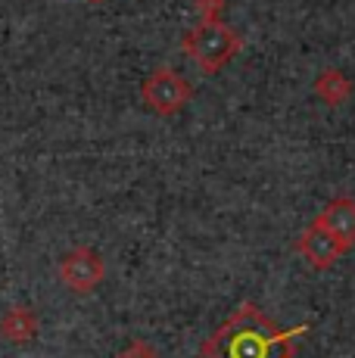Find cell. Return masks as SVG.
Segmentation results:
<instances>
[{"mask_svg": "<svg viewBox=\"0 0 355 358\" xmlns=\"http://www.w3.org/2000/svg\"><path fill=\"white\" fill-rule=\"evenodd\" d=\"M309 330L299 327H277L259 306L243 302L222 327L203 343V358H293L296 340Z\"/></svg>", "mask_w": 355, "mask_h": 358, "instance_id": "obj_1", "label": "cell"}, {"mask_svg": "<svg viewBox=\"0 0 355 358\" xmlns=\"http://www.w3.org/2000/svg\"><path fill=\"white\" fill-rule=\"evenodd\" d=\"M243 38L224 22H200L181 41V50L203 75H218L231 59L240 53Z\"/></svg>", "mask_w": 355, "mask_h": 358, "instance_id": "obj_2", "label": "cell"}, {"mask_svg": "<svg viewBox=\"0 0 355 358\" xmlns=\"http://www.w3.org/2000/svg\"><path fill=\"white\" fill-rule=\"evenodd\" d=\"M140 100H143V106H147L150 113L168 119V115H178L190 100H194V85H190L178 69L159 66V69H153V72L143 78Z\"/></svg>", "mask_w": 355, "mask_h": 358, "instance_id": "obj_3", "label": "cell"}, {"mask_svg": "<svg viewBox=\"0 0 355 358\" xmlns=\"http://www.w3.org/2000/svg\"><path fill=\"white\" fill-rule=\"evenodd\" d=\"M106 278V262L94 246H72L63 259H59V280L75 296L94 293Z\"/></svg>", "mask_w": 355, "mask_h": 358, "instance_id": "obj_4", "label": "cell"}, {"mask_svg": "<svg viewBox=\"0 0 355 358\" xmlns=\"http://www.w3.org/2000/svg\"><path fill=\"white\" fill-rule=\"evenodd\" d=\"M296 250H299V256L305 259V265L309 268H315V271H327V268H333L340 259H343L346 246L315 218V222H309V228L299 234Z\"/></svg>", "mask_w": 355, "mask_h": 358, "instance_id": "obj_5", "label": "cell"}, {"mask_svg": "<svg viewBox=\"0 0 355 358\" xmlns=\"http://www.w3.org/2000/svg\"><path fill=\"white\" fill-rule=\"evenodd\" d=\"M318 222L324 224L346 250L355 246V199L352 196H333L324 206V212L318 215Z\"/></svg>", "mask_w": 355, "mask_h": 358, "instance_id": "obj_6", "label": "cell"}, {"mask_svg": "<svg viewBox=\"0 0 355 358\" xmlns=\"http://www.w3.org/2000/svg\"><path fill=\"white\" fill-rule=\"evenodd\" d=\"M312 91H315V97L324 103V106H343L346 100L352 97V81L349 75L343 72V69H321L315 75V81H312Z\"/></svg>", "mask_w": 355, "mask_h": 358, "instance_id": "obj_7", "label": "cell"}, {"mask_svg": "<svg viewBox=\"0 0 355 358\" xmlns=\"http://www.w3.org/2000/svg\"><path fill=\"white\" fill-rule=\"evenodd\" d=\"M0 336L10 343H16V346H25V343H31L38 336V315L35 308L29 306H13L3 312V318H0Z\"/></svg>", "mask_w": 355, "mask_h": 358, "instance_id": "obj_8", "label": "cell"}, {"mask_svg": "<svg viewBox=\"0 0 355 358\" xmlns=\"http://www.w3.org/2000/svg\"><path fill=\"white\" fill-rule=\"evenodd\" d=\"M200 22H222V13L228 6V0H194Z\"/></svg>", "mask_w": 355, "mask_h": 358, "instance_id": "obj_9", "label": "cell"}, {"mask_svg": "<svg viewBox=\"0 0 355 358\" xmlns=\"http://www.w3.org/2000/svg\"><path fill=\"white\" fill-rule=\"evenodd\" d=\"M119 358H159V352H156L147 340H134V343H128V346L122 349Z\"/></svg>", "mask_w": 355, "mask_h": 358, "instance_id": "obj_10", "label": "cell"}, {"mask_svg": "<svg viewBox=\"0 0 355 358\" xmlns=\"http://www.w3.org/2000/svg\"><path fill=\"white\" fill-rule=\"evenodd\" d=\"M87 3H103V0H87Z\"/></svg>", "mask_w": 355, "mask_h": 358, "instance_id": "obj_11", "label": "cell"}]
</instances>
